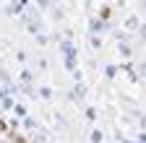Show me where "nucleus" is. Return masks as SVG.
<instances>
[{"instance_id": "1", "label": "nucleus", "mask_w": 146, "mask_h": 143, "mask_svg": "<svg viewBox=\"0 0 146 143\" xmlns=\"http://www.w3.org/2000/svg\"><path fill=\"white\" fill-rule=\"evenodd\" d=\"M91 31H94V34H102V31H107V24L102 18H94V21H91Z\"/></svg>"}, {"instance_id": "2", "label": "nucleus", "mask_w": 146, "mask_h": 143, "mask_svg": "<svg viewBox=\"0 0 146 143\" xmlns=\"http://www.w3.org/2000/svg\"><path fill=\"white\" fill-rule=\"evenodd\" d=\"M125 26H128V29H138V18H136V16H131V18L125 21Z\"/></svg>"}, {"instance_id": "3", "label": "nucleus", "mask_w": 146, "mask_h": 143, "mask_svg": "<svg viewBox=\"0 0 146 143\" xmlns=\"http://www.w3.org/2000/svg\"><path fill=\"white\" fill-rule=\"evenodd\" d=\"M91 140H94V143H102V130H94V133H91Z\"/></svg>"}, {"instance_id": "4", "label": "nucleus", "mask_w": 146, "mask_h": 143, "mask_svg": "<svg viewBox=\"0 0 146 143\" xmlns=\"http://www.w3.org/2000/svg\"><path fill=\"white\" fill-rule=\"evenodd\" d=\"M115 73H117L115 65H107V78H115Z\"/></svg>"}, {"instance_id": "5", "label": "nucleus", "mask_w": 146, "mask_h": 143, "mask_svg": "<svg viewBox=\"0 0 146 143\" xmlns=\"http://www.w3.org/2000/svg\"><path fill=\"white\" fill-rule=\"evenodd\" d=\"M138 31H141V37L146 39V24H141V26H138Z\"/></svg>"}, {"instance_id": "6", "label": "nucleus", "mask_w": 146, "mask_h": 143, "mask_svg": "<svg viewBox=\"0 0 146 143\" xmlns=\"http://www.w3.org/2000/svg\"><path fill=\"white\" fill-rule=\"evenodd\" d=\"M3 130H5V122H3V120H0V133H3Z\"/></svg>"}, {"instance_id": "7", "label": "nucleus", "mask_w": 146, "mask_h": 143, "mask_svg": "<svg viewBox=\"0 0 146 143\" xmlns=\"http://www.w3.org/2000/svg\"><path fill=\"white\" fill-rule=\"evenodd\" d=\"M141 143H146V133H141Z\"/></svg>"}]
</instances>
